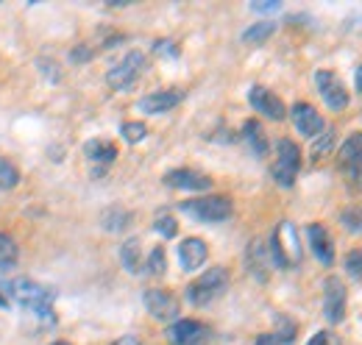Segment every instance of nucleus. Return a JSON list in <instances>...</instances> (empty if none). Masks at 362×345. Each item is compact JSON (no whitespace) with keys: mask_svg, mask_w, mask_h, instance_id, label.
<instances>
[{"mask_svg":"<svg viewBox=\"0 0 362 345\" xmlns=\"http://www.w3.org/2000/svg\"><path fill=\"white\" fill-rule=\"evenodd\" d=\"M301 170V151L293 139H279L276 142V165H273V178L281 187H293L296 175Z\"/></svg>","mask_w":362,"mask_h":345,"instance_id":"nucleus-5","label":"nucleus"},{"mask_svg":"<svg viewBox=\"0 0 362 345\" xmlns=\"http://www.w3.org/2000/svg\"><path fill=\"white\" fill-rule=\"evenodd\" d=\"M248 262H251V273H254L259 281H265V279H268V270L262 267V264H265V248H262L259 240H254V242L248 245Z\"/></svg>","mask_w":362,"mask_h":345,"instance_id":"nucleus-22","label":"nucleus"},{"mask_svg":"<svg viewBox=\"0 0 362 345\" xmlns=\"http://www.w3.org/2000/svg\"><path fill=\"white\" fill-rule=\"evenodd\" d=\"M17 259H20V248H17V242H14L8 234H3V231H0V273L14 270V267H17Z\"/></svg>","mask_w":362,"mask_h":345,"instance_id":"nucleus-21","label":"nucleus"},{"mask_svg":"<svg viewBox=\"0 0 362 345\" xmlns=\"http://www.w3.org/2000/svg\"><path fill=\"white\" fill-rule=\"evenodd\" d=\"M209 337V329L198 320H176L168 329V340L173 345H201Z\"/></svg>","mask_w":362,"mask_h":345,"instance_id":"nucleus-11","label":"nucleus"},{"mask_svg":"<svg viewBox=\"0 0 362 345\" xmlns=\"http://www.w3.org/2000/svg\"><path fill=\"white\" fill-rule=\"evenodd\" d=\"M307 240H310V248H313V254L320 264H334V245H332V237H329V231L323 228V226H317L313 223L310 228H307Z\"/></svg>","mask_w":362,"mask_h":345,"instance_id":"nucleus-16","label":"nucleus"},{"mask_svg":"<svg viewBox=\"0 0 362 345\" xmlns=\"http://www.w3.org/2000/svg\"><path fill=\"white\" fill-rule=\"evenodd\" d=\"M181 212L189 215L198 223H223L231 217L234 206L226 195H209V198H195V201H184Z\"/></svg>","mask_w":362,"mask_h":345,"instance_id":"nucleus-4","label":"nucleus"},{"mask_svg":"<svg viewBox=\"0 0 362 345\" xmlns=\"http://www.w3.org/2000/svg\"><path fill=\"white\" fill-rule=\"evenodd\" d=\"M279 8H281V3H251V11H257V14H271Z\"/></svg>","mask_w":362,"mask_h":345,"instance_id":"nucleus-34","label":"nucleus"},{"mask_svg":"<svg viewBox=\"0 0 362 345\" xmlns=\"http://www.w3.org/2000/svg\"><path fill=\"white\" fill-rule=\"evenodd\" d=\"M153 228L162 234V237H176V231H179V226H176V220L170 215H159L156 217V223H153Z\"/></svg>","mask_w":362,"mask_h":345,"instance_id":"nucleus-29","label":"nucleus"},{"mask_svg":"<svg viewBox=\"0 0 362 345\" xmlns=\"http://www.w3.org/2000/svg\"><path fill=\"white\" fill-rule=\"evenodd\" d=\"M254 345H281V343H279L276 334H262V337H257V343Z\"/></svg>","mask_w":362,"mask_h":345,"instance_id":"nucleus-35","label":"nucleus"},{"mask_svg":"<svg viewBox=\"0 0 362 345\" xmlns=\"http://www.w3.org/2000/svg\"><path fill=\"white\" fill-rule=\"evenodd\" d=\"M315 84H317L320 98H323V103H326L332 112H343V109L349 106V92H346L343 81H340L334 73H329V70H317Z\"/></svg>","mask_w":362,"mask_h":345,"instance_id":"nucleus-8","label":"nucleus"},{"mask_svg":"<svg viewBox=\"0 0 362 345\" xmlns=\"http://www.w3.org/2000/svg\"><path fill=\"white\" fill-rule=\"evenodd\" d=\"M20 184V170L14 162H8L6 156H0V189H14Z\"/></svg>","mask_w":362,"mask_h":345,"instance_id":"nucleus-23","label":"nucleus"},{"mask_svg":"<svg viewBox=\"0 0 362 345\" xmlns=\"http://www.w3.org/2000/svg\"><path fill=\"white\" fill-rule=\"evenodd\" d=\"M53 345H70V343H53Z\"/></svg>","mask_w":362,"mask_h":345,"instance_id":"nucleus-39","label":"nucleus"},{"mask_svg":"<svg viewBox=\"0 0 362 345\" xmlns=\"http://www.w3.org/2000/svg\"><path fill=\"white\" fill-rule=\"evenodd\" d=\"M323 315L329 323H340L346 315V287L340 279H326L323 284Z\"/></svg>","mask_w":362,"mask_h":345,"instance_id":"nucleus-9","label":"nucleus"},{"mask_svg":"<svg viewBox=\"0 0 362 345\" xmlns=\"http://www.w3.org/2000/svg\"><path fill=\"white\" fill-rule=\"evenodd\" d=\"M120 134H123V139L126 142H142L145 139V134H148V129H145V123H136V120H129V123H123L120 126Z\"/></svg>","mask_w":362,"mask_h":345,"instance_id":"nucleus-26","label":"nucleus"},{"mask_svg":"<svg viewBox=\"0 0 362 345\" xmlns=\"http://www.w3.org/2000/svg\"><path fill=\"white\" fill-rule=\"evenodd\" d=\"M165 184L173 189H187V192H204L212 187V178L195 170H170L165 175Z\"/></svg>","mask_w":362,"mask_h":345,"instance_id":"nucleus-15","label":"nucleus"},{"mask_svg":"<svg viewBox=\"0 0 362 345\" xmlns=\"http://www.w3.org/2000/svg\"><path fill=\"white\" fill-rule=\"evenodd\" d=\"M129 212L126 209H106L103 212V226L109 228V231H120V228H126L129 226Z\"/></svg>","mask_w":362,"mask_h":345,"instance_id":"nucleus-25","label":"nucleus"},{"mask_svg":"<svg viewBox=\"0 0 362 345\" xmlns=\"http://www.w3.org/2000/svg\"><path fill=\"white\" fill-rule=\"evenodd\" d=\"M228 287V270L226 267H209L201 279H195L187 287V301L195 306H206V303L218 301Z\"/></svg>","mask_w":362,"mask_h":345,"instance_id":"nucleus-2","label":"nucleus"},{"mask_svg":"<svg viewBox=\"0 0 362 345\" xmlns=\"http://www.w3.org/2000/svg\"><path fill=\"white\" fill-rule=\"evenodd\" d=\"M3 306H8V298H6V296H0V309H3Z\"/></svg>","mask_w":362,"mask_h":345,"instance_id":"nucleus-38","label":"nucleus"},{"mask_svg":"<svg viewBox=\"0 0 362 345\" xmlns=\"http://www.w3.org/2000/svg\"><path fill=\"white\" fill-rule=\"evenodd\" d=\"M332 145H334V131H323V134H320V139L313 145V156L320 159L326 151H332Z\"/></svg>","mask_w":362,"mask_h":345,"instance_id":"nucleus-31","label":"nucleus"},{"mask_svg":"<svg viewBox=\"0 0 362 345\" xmlns=\"http://www.w3.org/2000/svg\"><path fill=\"white\" fill-rule=\"evenodd\" d=\"M145 306L156 320H173L179 315V298L173 293H165V290H148Z\"/></svg>","mask_w":362,"mask_h":345,"instance_id":"nucleus-12","label":"nucleus"},{"mask_svg":"<svg viewBox=\"0 0 362 345\" xmlns=\"http://www.w3.org/2000/svg\"><path fill=\"white\" fill-rule=\"evenodd\" d=\"M153 50L162 53V56H179V47L170 42V40H159V42L153 45Z\"/></svg>","mask_w":362,"mask_h":345,"instance_id":"nucleus-33","label":"nucleus"},{"mask_svg":"<svg viewBox=\"0 0 362 345\" xmlns=\"http://www.w3.org/2000/svg\"><path fill=\"white\" fill-rule=\"evenodd\" d=\"M343 226L351 228V231H362V206H351V209H343Z\"/></svg>","mask_w":362,"mask_h":345,"instance_id":"nucleus-28","label":"nucleus"},{"mask_svg":"<svg viewBox=\"0 0 362 345\" xmlns=\"http://www.w3.org/2000/svg\"><path fill=\"white\" fill-rule=\"evenodd\" d=\"M248 100H251V106H254L259 115H265L268 120H284V115H287L281 98L273 95L268 86H251Z\"/></svg>","mask_w":362,"mask_h":345,"instance_id":"nucleus-10","label":"nucleus"},{"mask_svg":"<svg viewBox=\"0 0 362 345\" xmlns=\"http://www.w3.org/2000/svg\"><path fill=\"white\" fill-rule=\"evenodd\" d=\"M3 293H6L8 301L20 303V306H25V309L42 315L47 320H56V317L50 315V306H53L56 293H53L50 287H45V284L31 281V279H11L8 284H3Z\"/></svg>","mask_w":362,"mask_h":345,"instance_id":"nucleus-1","label":"nucleus"},{"mask_svg":"<svg viewBox=\"0 0 362 345\" xmlns=\"http://www.w3.org/2000/svg\"><path fill=\"white\" fill-rule=\"evenodd\" d=\"M340 170L349 184L362 189V134H354L340 148Z\"/></svg>","mask_w":362,"mask_h":345,"instance_id":"nucleus-7","label":"nucleus"},{"mask_svg":"<svg viewBox=\"0 0 362 345\" xmlns=\"http://www.w3.org/2000/svg\"><path fill=\"white\" fill-rule=\"evenodd\" d=\"M243 139L248 142V148H251L257 156H265V153H268V136H265V131H262V126H259L257 120H248V123L243 126Z\"/></svg>","mask_w":362,"mask_h":345,"instance_id":"nucleus-19","label":"nucleus"},{"mask_svg":"<svg viewBox=\"0 0 362 345\" xmlns=\"http://www.w3.org/2000/svg\"><path fill=\"white\" fill-rule=\"evenodd\" d=\"M145 70V53L142 50H132L120 59V64H115L109 73H106V84L112 89H132L136 84V78L142 76Z\"/></svg>","mask_w":362,"mask_h":345,"instance_id":"nucleus-6","label":"nucleus"},{"mask_svg":"<svg viewBox=\"0 0 362 345\" xmlns=\"http://www.w3.org/2000/svg\"><path fill=\"white\" fill-rule=\"evenodd\" d=\"M271 254L276 267H296L301 262V242H298V231L290 220L279 223V228L273 231Z\"/></svg>","mask_w":362,"mask_h":345,"instance_id":"nucleus-3","label":"nucleus"},{"mask_svg":"<svg viewBox=\"0 0 362 345\" xmlns=\"http://www.w3.org/2000/svg\"><path fill=\"white\" fill-rule=\"evenodd\" d=\"M346 273H349L351 279H362V248L360 251H351V254L346 257Z\"/></svg>","mask_w":362,"mask_h":345,"instance_id":"nucleus-30","label":"nucleus"},{"mask_svg":"<svg viewBox=\"0 0 362 345\" xmlns=\"http://www.w3.org/2000/svg\"><path fill=\"white\" fill-rule=\"evenodd\" d=\"M165 267H168V259H165V248H153L151 251V257H148V273L151 276H162L165 273Z\"/></svg>","mask_w":362,"mask_h":345,"instance_id":"nucleus-27","label":"nucleus"},{"mask_svg":"<svg viewBox=\"0 0 362 345\" xmlns=\"http://www.w3.org/2000/svg\"><path fill=\"white\" fill-rule=\"evenodd\" d=\"M181 100H184V92H179V89H162V92H151V95H145L136 106H139L145 115H162V112L176 109Z\"/></svg>","mask_w":362,"mask_h":345,"instance_id":"nucleus-13","label":"nucleus"},{"mask_svg":"<svg viewBox=\"0 0 362 345\" xmlns=\"http://www.w3.org/2000/svg\"><path fill=\"white\" fill-rule=\"evenodd\" d=\"M290 115H293V123H296V129L301 131L304 136H313V139H315V136H320V134L326 131V123H323V117L317 115V112L313 109V106H310V103H296Z\"/></svg>","mask_w":362,"mask_h":345,"instance_id":"nucleus-14","label":"nucleus"},{"mask_svg":"<svg viewBox=\"0 0 362 345\" xmlns=\"http://www.w3.org/2000/svg\"><path fill=\"white\" fill-rule=\"evenodd\" d=\"M84 153H87V159L98 162V165H109V162L117 159V148L112 142H106V139H90L84 145Z\"/></svg>","mask_w":362,"mask_h":345,"instance_id":"nucleus-18","label":"nucleus"},{"mask_svg":"<svg viewBox=\"0 0 362 345\" xmlns=\"http://www.w3.org/2000/svg\"><path fill=\"white\" fill-rule=\"evenodd\" d=\"M307 345H340V340H337V334H332V332H317Z\"/></svg>","mask_w":362,"mask_h":345,"instance_id":"nucleus-32","label":"nucleus"},{"mask_svg":"<svg viewBox=\"0 0 362 345\" xmlns=\"http://www.w3.org/2000/svg\"><path fill=\"white\" fill-rule=\"evenodd\" d=\"M112 345H142V343H139L136 337H132V334H129V337H120V340H115Z\"/></svg>","mask_w":362,"mask_h":345,"instance_id":"nucleus-36","label":"nucleus"},{"mask_svg":"<svg viewBox=\"0 0 362 345\" xmlns=\"http://www.w3.org/2000/svg\"><path fill=\"white\" fill-rule=\"evenodd\" d=\"M120 262H123V267H126L129 273H139V270H142V245H139L136 237L123 242V248H120Z\"/></svg>","mask_w":362,"mask_h":345,"instance_id":"nucleus-20","label":"nucleus"},{"mask_svg":"<svg viewBox=\"0 0 362 345\" xmlns=\"http://www.w3.org/2000/svg\"><path fill=\"white\" fill-rule=\"evenodd\" d=\"M206 257H209V248L201 237H187L179 245V259L184 270H198L206 262Z\"/></svg>","mask_w":362,"mask_h":345,"instance_id":"nucleus-17","label":"nucleus"},{"mask_svg":"<svg viewBox=\"0 0 362 345\" xmlns=\"http://www.w3.org/2000/svg\"><path fill=\"white\" fill-rule=\"evenodd\" d=\"M273 31H276V25H273V23H257V25H251V28L243 34V42L259 45V42H265Z\"/></svg>","mask_w":362,"mask_h":345,"instance_id":"nucleus-24","label":"nucleus"},{"mask_svg":"<svg viewBox=\"0 0 362 345\" xmlns=\"http://www.w3.org/2000/svg\"><path fill=\"white\" fill-rule=\"evenodd\" d=\"M354 86H357V89L362 92V64L357 67V78H354Z\"/></svg>","mask_w":362,"mask_h":345,"instance_id":"nucleus-37","label":"nucleus"}]
</instances>
